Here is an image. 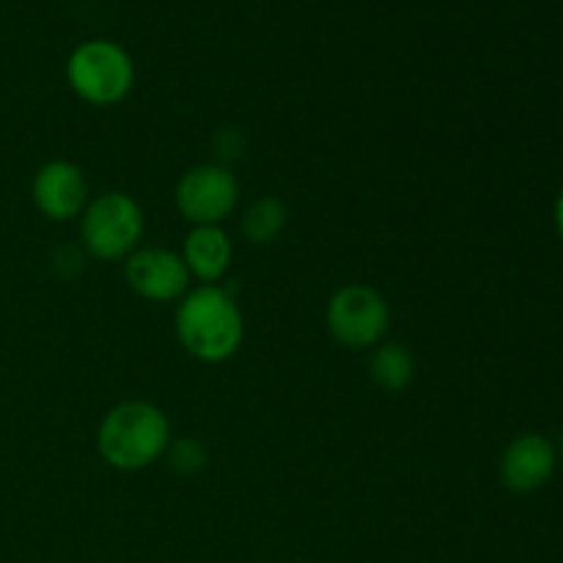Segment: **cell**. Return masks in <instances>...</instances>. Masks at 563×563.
Instances as JSON below:
<instances>
[{
  "label": "cell",
  "mask_w": 563,
  "mask_h": 563,
  "mask_svg": "<svg viewBox=\"0 0 563 563\" xmlns=\"http://www.w3.org/2000/svg\"><path fill=\"white\" fill-rule=\"evenodd\" d=\"M176 335L201 363H223L240 350L245 322L234 297L220 286H198L176 308Z\"/></svg>",
  "instance_id": "cell-1"
},
{
  "label": "cell",
  "mask_w": 563,
  "mask_h": 563,
  "mask_svg": "<svg viewBox=\"0 0 563 563\" xmlns=\"http://www.w3.org/2000/svg\"><path fill=\"white\" fill-rule=\"evenodd\" d=\"M170 423L157 405L143 399L121 401L102 418L97 449L115 471H143L165 456Z\"/></svg>",
  "instance_id": "cell-2"
},
{
  "label": "cell",
  "mask_w": 563,
  "mask_h": 563,
  "mask_svg": "<svg viewBox=\"0 0 563 563\" xmlns=\"http://www.w3.org/2000/svg\"><path fill=\"white\" fill-rule=\"evenodd\" d=\"M71 91L88 104H119L135 86V64L121 44L110 38H88L71 49L66 60Z\"/></svg>",
  "instance_id": "cell-3"
},
{
  "label": "cell",
  "mask_w": 563,
  "mask_h": 563,
  "mask_svg": "<svg viewBox=\"0 0 563 563\" xmlns=\"http://www.w3.org/2000/svg\"><path fill=\"white\" fill-rule=\"evenodd\" d=\"M143 236V212L126 192H104L88 201L80 220V240L88 256L119 262L137 251Z\"/></svg>",
  "instance_id": "cell-4"
},
{
  "label": "cell",
  "mask_w": 563,
  "mask_h": 563,
  "mask_svg": "<svg viewBox=\"0 0 563 563\" xmlns=\"http://www.w3.org/2000/svg\"><path fill=\"white\" fill-rule=\"evenodd\" d=\"M324 324L346 350H374L390 328V308L372 286L350 284L330 297Z\"/></svg>",
  "instance_id": "cell-5"
},
{
  "label": "cell",
  "mask_w": 563,
  "mask_h": 563,
  "mask_svg": "<svg viewBox=\"0 0 563 563\" xmlns=\"http://www.w3.org/2000/svg\"><path fill=\"white\" fill-rule=\"evenodd\" d=\"M236 201V176L218 163L196 165L176 185V207L192 225H220L234 212Z\"/></svg>",
  "instance_id": "cell-6"
},
{
  "label": "cell",
  "mask_w": 563,
  "mask_h": 563,
  "mask_svg": "<svg viewBox=\"0 0 563 563\" xmlns=\"http://www.w3.org/2000/svg\"><path fill=\"white\" fill-rule=\"evenodd\" d=\"M124 275L130 289L152 302H170L176 297H185L190 286V269L181 253L159 245L137 247L135 253H130Z\"/></svg>",
  "instance_id": "cell-7"
},
{
  "label": "cell",
  "mask_w": 563,
  "mask_h": 563,
  "mask_svg": "<svg viewBox=\"0 0 563 563\" xmlns=\"http://www.w3.org/2000/svg\"><path fill=\"white\" fill-rule=\"evenodd\" d=\"M559 465V451L555 443L544 434L528 432L511 440L500 456V482L511 493H537L553 478Z\"/></svg>",
  "instance_id": "cell-8"
},
{
  "label": "cell",
  "mask_w": 563,
  "mask_h": 563,
  "mask_svg": "<svg viewBox=\"0 0 563 563\" xmlns=\"http://www.w3.org/2000/svg\"><path fill=\"white\" fill-rule=\"evenodd\" d=\"M33 203L49 220H71L88 207V181L69 159H53L33 176Z\"/></svg>",
  "instance_id": "cell-9"
},
{
  "label": "cell",
  "mask_w": 563,
  "mask_h": 563,
  "mask_svg": "<svg viewBox=\"0 0 563 563\" xmlns=\"http://www.w3.org/2000/svg\"><path fill=\"white\" fill-rule=\"evenodd\" d=\"M231 253H234V247H231L229 234L220 225H192L190 234L185 236V247H181L187 269L203 286H214L229 273Z\"/></svg>",
  "instance_id": "cell-10"
},
{
  "label": "cell",
  "mask_w": 563,
  "mask_h": 563,
  "mask_svg": "<svg viewBox=\"0 0 563 563\" xmlns=\"http://www.w3.org/2000/svg\"><path fill=\"white\" fill-rule=\"evenodd\" d=\"M368 377L388 394H399L416 377V361L407 346L388 341V344L374 346V352L368 355Z\"/></svg>",
  "instance_id": "cell-11"
},
{
  "label": "cell",
  "mask_w": 563,
  "mask_h": 563,
  "mask_svg": "<svg viewBox=\"0 0 563 563\" xmlns=\"http://www.w3.org/2000/svg\"><path fill=\"white\" fill-rule=\"evenodd\" d=\"M286 203L275 196L256 198L242 214V234L253 245H269L286 229Z\"/></svg>",
  "instance_id": "cell-12"
},
{
  "label": "cell",
  "mask_w": 563,
  "mask_h": 563,
  "mask_svg": "<svg viewBox=\"0 0 563 563\" xmlns=\"http://www.w3.org/2000/svg\"><path fill=\"white\" fill-rule=\"evenodd\" d=\"M165 456H168V465L174 467L179 476H196V473H201L203 467H207V460H209L207 449H203L201 440L196 438L170 440Z\"/></svg>",
  "instance_id": "cell-13"
},
{
  "label": "cell",
  "mask_w": 563,
  "mask_h": 563,
  "mask_svg": "<svg viewBox=\"0 0 563 563\" xmlns=\"http://www.w3.org/2000/svg\"><path fill=\"white\" fill-rule=\"evenodd\" d=\"M247 137L245 132L236 130V126H223V130L214 132L212 148L218 152V165H225L229 168L231 159H240L245 154Z\"/></svg>",
  "instance_id": "cell-14"
},
{
  "label": "cell",
  "mask_w": 563,
  "mask_h": 563,
  "mask_svg": "<svg viewBox=\"0 0 563 563\" xmlns=\"http://www.w3.org/2000/svg\"><path fill=\"white\" fill-rule=\"evenodd\" d=\"M49 267H53V273L58 275V278L71 280L86 269V253L77 245H60L55 247V253L49 256Z\"/></svg>",
  "instance_id": "cell-15"
},
{
  "label": "cell",
  "mask_w": 563,
  "mask_h": 563,
  "mask_svg": "<svg viewBox=\"0 0 563 563\" xmlns=\"http://www.w3.org/2000/svg\"><path fill=\"white\" fill-rule=\"evenodd\" d=\"M555 225H559V234L563 240V187L559 192V201H555Z\"/></svg>",
  "instance_id": "cell-16"
},
{
  "label": "cell",
  "mask_w": 563,
  "mask_h": 563,
  "mask_svg": "<svg viewBox=\"0 0 563 563\" xmlns=\"http://www.w3.org/2000/svg\"><path fill=\"white\" fill-rule=\"evenodd\" d=\"M555 451H559V454H563V429H561V434H559V443H555Z\"/></svg>",
  "instance_id": "cell-17"
}]
</instances>
